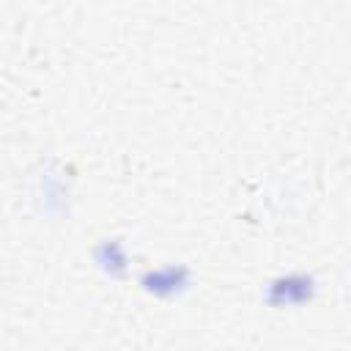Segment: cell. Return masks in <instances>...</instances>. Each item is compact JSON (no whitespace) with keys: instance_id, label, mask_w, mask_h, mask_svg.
I'll use <instances>...</instances> for the list:
<instances>
[{"instance_id":"cell-1","label":"cell","mask_w":351,"mask_h":351,"mask_svg":"<svg viewBox=\"0 0 351 351\" xmlns=\"http://www.w3.org/2000/svg\"><path fill=\"white\" fill-rule=\"evenodd\" d=\"M140 285L145 293H151L156 299H176L192 288V271L184 263L154 266L140 274Z\"/></svg>"},{"instance_id":"cell-3","label":"cell","mask_w":351,"mask_h":351,"mask_svg":"<svg viewBox=\"0 0 351 351\" xmlns=\"http://www.w3.org/2000/svg\"><path fill=\"white\" fill-rule=\"evenodd\" d=\"M96 266L107 274V277H123L129 269V255L121 239H101L93 250Z\"/></svg>"},{"instance_id":"cell-2","label":"cell","mask_w":351,"mask_h":351,"mask_svg":"<svg viewBox=\"0 0 351 351\" xmlns=\"http://www.w3.org/2000/svg\"><path fill=\"white\" fill-rule=\"evenodd\" d=\"M315 296V280L304 271H291L274 277L266 285V302L271 307H299Z\"/></svg>"}]
</instances>
